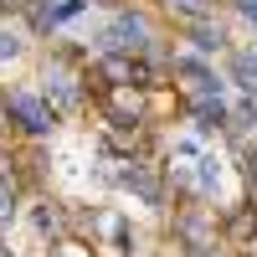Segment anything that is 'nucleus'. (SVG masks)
<instances>
[{"label":"nucleus","instance_id":"nucleus-1","mask_svg":"<svg viewBox=\"0 0 257 257\" xmlns=\"http://www.w3.org/2000/svg\"><path fill=\"white\" fill-rule=\"evenodd\" d=\"M103 41H108V47H123V52H144V47H149V26H144L139 16H128V11H123L113 26L103 31Z\"/></svg>","mask_w":257,"mask_h":257},{"label":"nucleus","instance_id":"nucleus-2","mask_svg":"<svg viewBox=\"0 0 257 257\" xmlns=\"http://www.w3.org/2000/svg\"><path fill=\"white\" fill-rule=\"evenodd\" d=\"M98 72L113 77L118 88H149V82H155V77H149V67H144V62H134V57H103Z\"/></svg>","mask_w":257,"mask_h":257},{"label":"nucleus","instance_id":"nucleus-3","mask_svg":"<svg viewBox=\"0 0 257 257\" xmlns=\"http://www.w3.org/2000/svg\"><path fill=\"white\" fill-rule=\"evenodd\" d=\"M175 231H180V242H185L190 252H206V247H216V221H206L201 211H185V216L175 221Z\"/></svg>","mask_w":257,"mask_h":257},{"label":"nucleus","instance_id":"nucleus-4","mask_svg":"<svg viewBox=\"0 0 257 257\" xmlns=\"http://www.w3.org/2000/svg\"><path fill=\"white\" fill-rule=\"evenodd\" d=\"M11 113H16L21 123H26L31 134H47V128L57 123V118H52V108H47L41 98H11Z\"/></svg>","mask_w":257,"mask_h":257},{"label":"nucleus","instance_id":"nucleus-5","mask_svg":"<svg viewBox=\"0 0 257 257\" xmlns=\"http://www.w3.org/2000/svg\"><path fill=\"white\" fill-rule=\"evenodd\" d=\"M108 118H118V123H123V118H139V93H134V88H118V93L108 98Z\"/></svg>","mask_w":257,"mask_h":257},{"label":"nucleus","instance_id":"nucleus-6","mask_svg":"<svg viewBox=\"0 0 257 257\" xmlns=\"http://www.w3.org/2000/svg\"><path fill=\"white\" fill-rule=\"evenodd\" d=\"M231 77H237L247 93H257V52H237L231 57Z\"/></svg>","mask_w":257,"mask_h":257},{"label":"nucleus","instance_id":"nucleus-7","mask_svg":"<svg viewBox=\"0 0 257 257\" xmlns=\"http://www.w3.org/2000/svg\"><path fill=\"white\" fill-rule=\"evenodd\" d=\"M252 231H257V206H247V211H237V216L226 221V237H231V242H247Z\"/></svg>","mask_w":257,"mask_h":257},{"label":"nucleus","instance_id":"nucleus-8","mask_svg":"<svg viewBox=\"0 0 257 257\" xmlns=\"http://www.w3.org/2000/svg\"><path fill=\"white\" fill-rule=\"evenodd\" d=\"M11 211H16V180L11 170H0V221H11Z\"/></svg>","mask_w":257,"mask_h":257},{"label":"nucleus","instance_id":"nucleus-9","mask_svg":"<svg viewBox=\"0 0 257 257\" xmlns=\"http://www.w3.org/2000/svg\"><path fill=\"white\" fill-rule=\"evenodd\" d=\"M82 6H88V0H62L57 11H47V16H41V26H57V21H67V16H77Z\"/></svg>","mask_w":257,"mask_h":257},{"label":"nucleus","instance_id":"nucleus-10","mask_svg":"<svg viewBox=\"0 0 257 257\" xmlns=\"http://www.w3.org/2000/svg\"><path fill=\"white\" fill-rule=\"evenodd\" d=\"M196 47H206V52H211V47H221V31H211V26H196Z\"/></svg>","mask_w":257,"mask_h":257},{"label":"nucleus","instance_id":"nucleus-11","mask_svg":"<svg viewBox=\"0 0 257 257\" xmlns=\"http://www.w3.org/2000/svg\"><path fill=\"white\" fill-rule=\"evenodd\" d=\"M16 52H21V41H16V36H6V31H0V57H16Z\"/></svg>","mask_w":257,"mask_h":257},{"label":"nucleus","instance_id":"nucleus-12","mask_svg":"<svg viewBox=\"0 0 257 257\" xmlns=\"http://www.w3.org/2000/svg\"><path fill=\"white\" fill-rule=\"evenodd\" d=\"M170 6H180V11H190V16H201V11H206V0H170Z\"/></svg>","mask_w":257,"mask_h":257},{"label":"nucleus","instance_id":"nucleus-13","mask_svg":"<svg viewBox=\"0 0 257 257\" xmlns=\"http://www.w3.org/2000/svg\"><path fill=\"white\" fill-rule=\"evenodd\" d=\"M237 6H242V16H247V21H257V0H237Z\"/></svg>","mask_w":257,"mask_h":257},{"label":"nucleus","instance_id":"nucleus-14","mask_svg":"<svg viewBox=\"0 0 257 257\" xmlns=\"http://www.w3.org/2000/svg\"><path fill=\"white\" fill-rule=\"evenodd\" d=\"M72 252H77V247H57V257H72Z\"/></svg>","mask_w":257,"mask_h":257},{"label":"nucleus","instance_id":"nucleus-15","mask_svg":"<svg viewBox=\"0 0 257 257\" xmlns=\"http://www.w3.org/2000/svg\"><path fill=\"white\" fill-rule=\"evenodd\" d=\"M252 190H257V165H252Z\"/></svg>","mask_w":257,"mask_h":257},{"label":"nucleus","instance_id":"nucleus-16","mask_svg":"<svg viewBox=\"0 0 257 257\" xmlns=\"http://www.w3.org/2000/svg\"><path fill=\"white\" fill-rule=\"evenodd\" d=\"M6 6H26V0H6Z\"/></svg>","mask_w":257,"mask_h":257},{"label":"nucleus","instance_id":"nucleus-17","mask_svg":"<svg viewBox=\"0 0 257 257\" xmlns=\"http://www.w3.org/2000/svg\"><path fill=\"white\" fill-rule=\"evenodd\" d=\"M0 128H6V108H0Z\"/></svg>","mask_w":257,"mask_h":257}]
</instances>
